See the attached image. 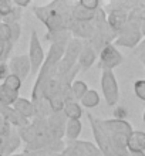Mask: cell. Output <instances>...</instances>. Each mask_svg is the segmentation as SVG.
I'll return each mask as SVG.
<instances>
[{
  "mask_svg": "<svg viewBox=\"0 0 145 156\" xmlns=\"http://www.w3.org/2000/svg\"><path fill=\"white\" fill-rule=\"evenodd\" d=\"M87 119H88V122H90V125H91V131H92V135H94V139H96L97 148L101 151V153L104 156H117L115 152H114V149H112L111 138L107 133V131L103 128L100 119H97L90 112L87 114Z\"/></svg>",
  "mask_w": 145,
  "mask_h": 156,
  "instance_id": "obj_1",
  "label": "cell"
},
{
  "mask_svg": "<svg viewBox=\"0 0 145 156\" xmlns=\"http://www.w3.org/2000/svg\"><path fill=\"white\" fill-rule=\"evenodd\" d=\"M101 91H103L107 105L117 107L118 99H120V90H118V82H117L115 74L112 70L101 71Z\"/></svg>",
  "mask_w": 145,
  "mask_h": 156,
  "instance_id": "obj_2",
  "label": "cell"
},
{
  "mask_svg": "<svg viewBox=\"0 0 145 156\" xmlns=\"http://www.w3.org/2000/svg\"><path fill=\"white\" fill-rule=\"evenodd\" d=\"M60 156H104L97 145L88 140H74L66 142V148Z\"/></svg>",
  "mask_w": 145,
  "mask_h": 156,
  "instance_id": "obj_3",
  "label": "cell"
},
{
  "mask_svg": "<svg viewBox=\"0 0 145 156\" xmlns=\"http://www.w3.org/2000/svg\"><path fill=\"white\" fill-rule=\"evenodd\" d=\"M29 60L30 66H31V74H38L43 62L46 60V53L43 50V45L40 43V38H38V34L36 30H31V36H30Z\"/></svg>",
  "mask_w": 145,
  "mask_h": 156,
  "instance_id": "obj_4",
  "label": "cell"
},
{
  "mask_svg": "<svg viewBox=\"0 0 145 156\" xmlns=\"http://www.w3.org/2000/svg\"><path fill=\"white\" fill-rule=\"evenodd\" d=\"M124 62L122 54L117 50L114 44H107L100 51V66L103 70H112Z\"/></svg>",
  "mask_w": 145,
  "mask_h": 156,
  "instance_id": "obj_5",
  "label": "cell"
},
{
  "mask_svg": "<svg viewBox=\"0 0 145 156\" xmlns=\"http://www.w3.org/2000/svg\"><path fill=\"white\" fill-rule=\"evenodd\" d=\"M7 64H9L10 74L19 77L21 81H24L26 78L29 77L30 73H31L29 55H14V57L10 58V61Z\"/></svg>",
  "mask_w": 145,
  "mask_h": 156,
  "instance_id": "obj_6",
  "label": "cell"
},
{
  "mask_svg": "<svg viewBox=\"0 0 145 156\" xmlns=\"http://www.w3.org/2000/svg\"><path fill=\"white\" fill-rule=\"evenodd\" d=\"M0 115L3 116L4 121H6L10 126L17 128V129L27 126L30 123L29 119H26L24 116H21L13 107H6V105H2V104H0Z\"/></svg>",
  "mask_w": 145,
  "mask_h": 156,
  "instance_id": "obj_7",
  "label": "cell"
},
{
  "mask_svg": "<svg viewBox=\"0 0 145 156\" xmlns=\"http://www.w3.org/2000/svg\"><path fill=\"white\" fill-rule=\"evenodd\" d=\"M127 21H128V12L122 6H121V9H112L107 19L108 26L111 27V30L114 33H117V36L125 27Z\"/></svg>",
  "mask_w": 145,
  "mask_h": 156,
  "instance_id": "obj_8",
  "label": "cell"
},
{
  "mask_svg": "<svg viewBox=\"0 0 145 156\" xmlns=\"http://www.w3.org/2000/svg\"><path fill=\"white\" fill-rule=\"evenodd\" d=\"M47 123H49L50 132L56 139H63V136L66 135V123L67 118L63 112H57L53 114L47 118Z\"/></svg>",
  "mask_w": 145,
  "mask_h": 156,
  "instance_id": "obj_9",
  "label": "cell"
},
{
  "mask_svg": "<svg viewBox=\"0 0 145 156\" xmlns=\"http://www.w3.org/2000/svg\"><path fill=\"white\" fill-rule=\"evenodd\" d=\"M97 60V51L92 48L90 44H84L83 45V50L80 53V57H78V64L81 70H88L91 68L92 64L96 62Z\"/></svg>",
  "mask_w": 145,
  "mask_h": 156,
  "instance_id": "obj_10",
  "label": "cell"
},
{
  "mask_svg": "<svg viewBox=\"0 0 145 156\" xmlns=\"http://www.w3.org/2000/svg\"><path fill=\"white\" fill-rule=\"evenodd\" d=\"M13 108H14V109H16V111L19 112L21 116H24V118L29 119V121H30V119L36 118L34 104L31 102L30 99H27V98H21V97H19V99L14 102Z\"/></svg>",
  "mask_w": 145,
  "mask_h": 156,
  "instance_id": "obj_11",
  "label": "cell"
},
{
  "mask_svg": "<svg viewBox=\"0 0 145 156\" xmlns=\"http://www.w3.org/2000/svg\"><path fill=\"white\" fill-rule=\"evenodd\" d=\"M97 12H90L87 9H84L83 6H80V3H75L71 6V17L74 21H80V23H90L96 19Z\"/></svg>",
  "mask_w": 145,
  "mask_h": 156,
  "instance_id": "obj_12",
  "label": "cell"
},
{
  "mask_svg": "<svg viewBox=\"0 0 145 156\" xmlns=\"http://www.w3.org/2000/svg\"><path fill=\"white\" fill-rule=\"evenodd\" d=\"M128 151L131 152H145V132L134 131L128 138Z\"/></svg>",
  "mask_w": 145,
  "mask_h": 156,
  "instance_id": "obj_13",
  "label": "cell"
},
{
  "mask_svg": "<svg viewBox=\"0 0 145 156\" xmlns=\"http://www.w3.org/2000/svg\"><path fill=\"white\" fill-rule=\"evenodd\" d=\"M83 131V123L80 119H67L66 123V139L67 142L78 140V136Z\"/></svg>",
  "mask_w": 145,
  "mask_h": 156,
  "instance_id": "obj_14",
  "label": "cell"
},
{
  "mask_svg": "<svg viewBox=\"0 0 145 156\" xmlns=\"http://www.w3.org/2000/svg\"><path fill=\"white\" fill-rule=\"evenodd\" d=\"M63 114L66 115L67 119H81L83 116V108L77 101L74 99H68L66 101V105H64V109H63Z\"/></svg>",
  "mask_w": 145,
  "mask_h": 156,
  "instance_id": "obj_15",
  "label": "cell"
},
{
  "mask_svg": "<svg viewBox=\"0 0 145 156\" xmlns=\"http://www.w3.org/2000/svg\"><path fill=\"white\" fill-rule=\"evenodd\" d=\"M17 99H19V92L12 91L10 88H7V87L4 85V84H0V104H2V105L13 107Z\"/></svg>",
  "mask_w": 145,
  "mask_h": 156,
  "instance_id": "obj_16",
  "label": "cell"
},
{
  "mask_svg": "<svg viewBox=\"0 0 145 156\" xmlns=\"http://www.w3.org/2000/svg\"><path fill=\"white\" fill-rule=\"evenodd\" d=\"M70 91H71V97H73V99H74V101H81L84 95L87 94L88 85L84 81L74 80V82H73V84H71V87H70Z\"/></svg>",
  "mask_w": 145,
  "mask_h": 156,
  "instance_id": "obj_17",
  "label": "cell"
},
{
  "mask_svg": "<svg viewBox=\"0 0 145 156\" xmlns=\"http://www.w3.org/2000/svg\"><path fill=\"white\" fill-rule=\"evenodd\" d=\"M83 104V107L85 108H96L100 104V94L96 90H88L87 94L83 97V99L80 101Z\"/></svg>",
  "mask_w": 145,
  "mask_h": 156,
  "instance_id": "obj_18",
  "label": "cell"
},
{
  "mask_svg": "<svg viewBox=\"0 0 145 156\" xmlns=\"http://www.w3.org/2000/svg\"><path fill=\"white\" fill-rule=\"evenodd\" d=\"M2 84H4V85L7 87V88H10L12 91L19 92V91H20V88H21V85H23V81H21L19 77H16V75L9 74L7 77H6V80H4Z\"/></svg>",
  "mask_w": 145,
  "mask_h": 156,
  "instance_id": "obj_19",
  "label": "cell"
},
{
  "mask_svg": "<svg viewBox=\"0 0 145 156\" xmlns=\"http://www.w3.org/2000/svg\"><path fill=\"white\" fill-rule=\"evenodd\" d=\"M14 3L10 0H0V19L3 20L4 17H7L14 10Z\"/></svg>",
  "mask_w": 145,
  "mask_h": 156,
  "instance_id": "obj_20",
  "label": "cell"
},
{
  "mask_svg": "<svg viewBox=\"0 0 145 156\" xmlns=\"http://www.w3.org/2000/svg\"><path fill=\"white\" fill-rule=\"evenodd\" d=\"M0 41L3 43H12V30L7 23L0 21Z\"/></svg>",
  "mask_w": 145,
  "mask_h": 156,
  "instance_id": "obj_21",
  "label": "cell"
},
{
  "mask_svg": "<svg viewBox=\"0 0 145 156\" xmlns=\"http://www.w3.org/2000/svg\"><path fill=\"white\" fill-rule=\"evenodd\" d=\"M12 48H13V43H3V41H0V62L7 61L9 55L12 53Z\"/></svg>",
  "mask_w": 145,
  "mask_h": 156,
  "instance_id": "obj_22",
  "label": "cell"
},
{
  "mask_svg": "<svg viewBox=\"0 0 145 156\" xmlns=\"http://www.w3.org/2000/svg\"><path fill=\"white\" fill-rule=\"evenodd\" d=\"M134 94L145 102V80H137L134 82Z\"/></svg>",
  "mask_w": 145,
  "mask_h": 156,
  "instance_id": "obj_23",
  "label": "cell"
},
{
  "mask_svg": "<svg viewBox=\"0 0 145 156\" xmlns=\"http://www.w3.org/2000/svg\"><path fill=\"white\" fill-rule=\"evenodd\" d=\"M80 6H83L84 9H87L90 12H97L100 9V2L98 0H81L78 2Z\"/></svg>",
  "mask_w": 145,
  "mask_h": 156,
  "instance_id": "obj_24",
  "label": "cell"
},
{
  "mask_svg": "<svg viewBox=\"0 0 145 156\" xmlns=\"http://www.w3.org/2000/svg\"><path fill=\"white\" fill-rule=\"evenodd\" d=\"M10 26V30H12V43H17L19 38H20V34H21V24L20 23H12Z\"/></svg>",
  "mask_w": 145,
  "mask_h": 156,
  "instance_id": "obj_25",
  "label": "cell"
},
{
  "mask_svg": "<svg viewBox=\"0 0 145 156\" xmlns=\"http://www.w3.org/2000/svg\"><path fill=\"white\" fill-rule=\"evenodd\" d=\"M127 109L124 107H121V105H117L114 108V119H120V121H125L127 118Z\"/></svg>",
  "mask_w": 145,
  "mask_h": 156,
  "instance_id": "obj_26",
  "label": "cell"
},
{
  "mask_svg": "<svg viewBox=\"0 0 145 156\" xmlns=\"http://www.w3.org/2000/svg\"><path fill=\"white\" fill-rule=\"evenodd\" d=\"M12 129L13 128L9 125L6 121H4V118L2 115H0V138L2 136H6V135H9L10 132H12Z\"/></svg>",
  "mask_w": 145,
  "mask_h": 156,
  "instance_id": "obj_27",
  "label": "cell"
},
{
  "mask_svg": "<svg viewBox=\"0 0 145 156\" xmlns=\"http://www.w3.org/2000/svg\"><path fill=\"white\" fill-rule=\"evenodd\" d=\"M135 54L138 55V58L141 60V62L144 64V67H145V41H144V43H141V44L137 47Z\"/></svg>",
  "mask_w": 145,
  "mask_h": 156,
  "instance_id": "obj_28",
  "label": "cell"
},
{
  "mask_svg": "<svg viewBox=\"0 0 145 156\" xmlns=\"http://www.w3.org/2000/svg\"><path fill=\"white\" fill-rule=\"evenodd\" d=\"M13 3H14V6H16V7H19V9H23V7H27V6H30V2H29V0H24V2L14 0Z\"/></svg>",
  "mask_w": 145,
  "mask_h": 156,
  "instance_id": "obj_29",
  "label": "cell"
},
{
  "mask_svg": "<svg viewBox=\"0 0 145 156\" xmlns=\"http://www.w3.org/2000/svg\"><path fill=\"white\" fill-rule=\"evenodd\" d=\"M141 34L142 36H145V16H144V19H142V21H141Z\"/></svg>",
  "mask_w": 145,
  "mask_h": 156,
  "instance_id": "obj_30",
  "label": "cell"
},
{
  "mask_svg": "<svg viewBox=\"0 0 145 156\" xmlns=\"http://www.w3.org/2000/svg\"><path fill=\"white\" fill-rule=\"evenodd\" d=\"M129 156H145V152H131Z\"/></svg>",
  "mask_w": 145,
  "mask_h": 156,
  "instance_id": "obj_31",
  "label": "cell"
},
{
  "mask_svg": "<svg viewBox=\"0 0 145 156\" xmlns=\"http://www.w3.org/2000/svg\"><path fill=\"white\" fill-rule=\"evenodd\" d=\"M142 121H144V123H145V111H144V114H142Z\"/></svg>",
  "mask_w": 145,
  "mask_h": 156,
  "instance_id": "obj_32",
  "label": "cell"
},
{
  "mask_svg": "<svg viewBox=\"0 0 145 156\" xmlns=\"http://www.w3.org/2000/svg\"><path fill=\"white\" fill-rule=\"evenodd\" d=\"M53 156H60V155H53Z\"/></svg>",
  "mask_w": 145,
  "mask_h": 156,
  "instance_id": "obj_33",
  "label": "cell"
}]
</instances>
